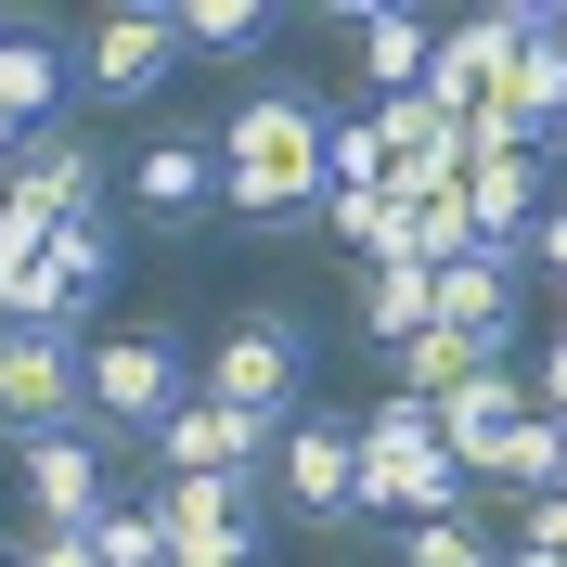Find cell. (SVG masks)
I'll list each match as a JSON object with an SVG mask.
<instances>
[{"label":"cell","mask_w":567,"mask_h":567,"mask_svg":"<svg viewBox=\"0 0 567 567\" xmlns=\"http://www.w3.org/2000/svg\"><path fill=\"white\" fill-rule=\"evenodd\" d=\"M322 130H336V104H322V78H246L233 91V116H219V207H233V233H310L322 219Z\"/></svg>","instance_id":"6da1fadb"},{"label":"cell","mask_w":567,"mask_h":567,"mask_svg":"<svg viewBox=\"0 0 567 567\" xmlns=\"http://www.w3.org/2000/svg\"><path fill=\"white\" fill-rule=\"evenodd\" d=\"M361 439V529H413V516H452V503H477L452 477V452H439V413L425 400H374V413H349Z\"/></svg>","instance_id":"7a4b0ae2"},{"label":"cell","mask_w":567,"mask_h":567,"mask_svg":"<svg viewBox=\"0 0 567 567\" xmlns=\"http://www.w3.org/2000/svg\"><path fill=\"white\" fill-rule=\"evenodd\" d=\"M194 400H219V413H246V425H284L297 400H310V322L284 310H233L219 322V349H207V374H194Z\"/></svg>","instance_id":"3957f363"},{"label":"cell","mask_w":567,"mask_h":567,"mask_svg":"<svg viewBox=\"0 0 567 567\" xmlns=\"http://www.w3.org/2000/svg\"><path fill=\"white\" fill-rule=\"evenodd\" d=\"M78 400H91V439L142 452V439L194 400V361H181V336H91V349H78Z\"/></svg>","instance_id":"277c9868"},{"label":"cell","mask_w":567,"mask_h":567,"mask_svg":"<svg viewBox=\"0 0 567 567\" xmlns=\"http://www.w3.org/2000/svg\"><path fill=\"white\" fill-rule=\"evenodd\" d=\"M271 503L297 516V529H361V439L349 413H322V400H297V413L271 425Z\"/></svg>","instance_id":"5b68a950"},{"label":"cell","mask_w":567,"mask_h":567,"mask_svg":"<svg viewBox=\"0 0 567 567\" xmlns=\"http://www.w3.org/2000/svg\"><path fill=\"white\" fill-rule=\"evenodd\" d=\"M181 78V39H168V0H116V13H91L78 27V104H104V116H130V104H155Z\"/></svg>","instance_id":"8992f818"},{"label":"cell","mask_w":567,"mask_h":567,"mask_svg":"<svg viewBox=\"0 0 567 567\" xmlns=\"http://www.w3.org/2000/svg\"><path fill=\"white\" fill-rule=\"evenodd\" d=\"M542 27H555L542 0H491V13H452V27L425 39V78H413V91H425L439 116H477V104H491V78L516 65Z\"/></svg>","instance_id":"52a82bcc"},{"label":"cell","mask_w":567,"mask_h":567,"mask_svg":"<svg viewBox=\"0 0 567 567\" xmlns=\"http://www.w3.org/2000/svg\"><path fill=\"white\" fill-rule=\"evenodd\" d=\"M0 207H13V219H39V233H65V219L116 207V155H104L91 130H65V116H52L39 142H13V168H0Z\"/></svg>","instance_id":"ba28073f"},{"label":"cell","mask_w":567,"mask_h":567,"mask_svg":"<svg viewBox=\"0 0 567 567\" xmlns=\"http://www.w3.org/2000/svg\"><path fill=\"white\" fill-rule=\"evenodd\" d=\"M516 439H529V361H491L477 388L439 400V452H452V477L477 503H503V464H516Z\"/></svg>","instance_id":"9c48e42d"},{"label":"cell","mask_w":567,"mask_h":567,"mask_svg":"<svg viewBox=\"0 0 567 567\" xmlns=\"http://www.w3.org/2000/svg\"><path fill=\"white\" fill-rule=\"evenodd\" d=\"M65 91H78V27H52V13H0V168H13V142L52 130Z\"/></svg>","instance_id":"30bf717a"},{"label":"cell","mask_w":567,"mask_h":567,"mask_svg":"<svg viewBox=\"0 0 567 567\" xmlns=\"http://www.w3.org/2000/svg\"><path fill=\"white\" fill-rule=\"evenodd\" d=\"M116 181H130V219H142V233H168V246L219 219V142H207V130H155Z\"/></svg>","instance_id":"8fae6325"},{"label":"cell","mask_w":567,"mask_h":567,"mask_svg":"<svg viewBox=\"0 0 567 567\" xmlns=\"http://www.w3.org/2000/svg\"><path fill=\"white\" fill-rule=\"evenodd\" d=\"M425 322L464 336V349H491V361H516L529 349V271L516 258H452V271H425Z\"/></svg>","instance_id":"7c38bea8"},{"label":"cell","mask_w":567,"mask_h":567,"mask_svg":"<svg viewBox=\"0 0 567 567\" xmlns=\"http://www.w3.org/2000/svg\"><path fill=\"white\" fill-rule=\"evenodd\" d=\"M78 349H91V336H0V439H13V452L91 425V400H78Z\"/></svg>","instance_id":"4fadbf2b"},{"label":"cell","mask_w":567,"mask_h":567,"mask_svg":"<svg viewBox=\"0 0 567 567\" xmlns=\"http://www.w3.org/2000/svg\"><path fill=\"white\" fill-rule=\"evenodd\" d=\"M27 529H91L116 503V439H91V425H65V439H27Z\"/></svg>","instance_id":"5bb4252c"},{"label":"cell","mask_w":567,"mask_h":567,"mask_svg":"<svg viewBox=\"0 0 567 567\" xmlns=\"http://www.w3.org/2000/svg\"><path fill=\"white\" fill-rule=\"evenodd\" d=\"M425 39H439V13H413V0H361V27H349V78H336V116L400 104V91L425 78Z\"/></svg>","instance_id":"9a60e30c"},{"label":"cell","mask_w":567,"mask_h":567,"mask_svg":"<svg viewBox=\"0 0 567 567\" xmlns=\"http://www.w3.org/2000/svg\"><path fill=\"white\" fill-rule=\"evenodd\" d=\"M142 464H155V477H258V464H271V425L219 413V400H181V413L142 439Z\"/></svg>","instance_id":"2e32d148"},{"label":"cell","mask_w":567,"mask_h":567,"mask_svg":"<svg viewBox=\"0 0 567 567\" xmlns=\"http://www.w3.org/2000/svg\"><path fill=\"white\" fill-rule=\"evenodd\" d=\"M542 181H555V155H464V233H477V258H516L542 233Z\"/></svg>","instance_id":"e0dca14e"},{"label":"cell","mask_w":567,"mask_h":567,"mask_svg":"<svg viewBox=\"0 0 567 567\" xmlns=\"http://www.w3.org/2000/svg\"><path fill=\"white\" fill-rule=\"evenodd\" d=\"M349 336H361L374 361H400V349L425 336V271H413V258H374V271H349Z\"/></svg>","instance_id":"ac0fdd59"},{"label":"cell","mask_w":567,"mask_h":567,"mask_svg":"<svg viewBox=\"0 0 567 567\" xmlns=\"http://www.w3.org/2000/svg\"><path fill=\"white\" fill-rule=\"evenodd\" d=\"M400 567H503V529H491V503L413 516V529H400Z\"/></svg>","instance_id":"d6986e66"},{"label":"cell","mask_w":567,"mask_h":567,"mask_svg":"<svg viewBox=\"0 0 567 567\" xmlns=\"http://www.w3.org/2000/svg\"><path fill=\"white\" fill-rule=\"evenodd\" d=\"M477 374H491V349H464V336H439V322H425L413 349L388 361V388H400V400H425V413H439L452 388H477Z\"/></svg>","instance_id":"ffe728a7"},{"label":"cell","mask_w":567,"mask_h":567,"mask_svg":"<svg viewBox=\"0 0 567 567\" xmlns=\"http://www.w3.org/2000/svg\"><path fill=\"white\" fill-rule=\"evenodd\" d=\"M168 39L181 52H258L271 39V0H168Z\"/></svg>","instance_id":"44dd1931"},{"label":"cell","mask_w":567,"mask_h":567,"mask_svg":"<svg viewBox=\"0 0 567 567\" xmlns=\"http://www.w3.org/2000/svg\"><path fill=\"white\" fill-rule=\"evenodd\" d=\"M310 233H336V246L374 271V258H400V194H388V181H374V194H322V219H310Z\"/></svg>","instance_id":"7402d4cb"},{"label":"cell","mask_w":567,"mask_h":567,"mask_svg":"<svg viewBox=\"0 0 567 567\" xmlns=\"http://www.w3.org/2000/svg\"><path fill=\"white\" fill-rule=\"evenodd\" d=\"M78 542H91V567H168V529H155V503H142V491H116Z\"/></svg>","instance_id":"603a6c76"},{"label":"cell","mask_w":567,"mask_h":567,"mask_svg":"<svg viewBox=\"0 0 567 567\" xmlns=\"http://www.w3.org/2000/svg\"><path fill=\"white\" fill-rule=\"evenodd\" d=\"M388 181V142H374V116H336L322 130V194H374Z\"/></svg>","instance_id":"cb8c5ba5"},{"label":"cell","mask_w":567,"mask_h":567,"mask_svg":"<svg viewBox=\"0 0 567 567\" xmlns=\"http://www.w3.org/2000/svg\"><path fill=\"white\" fill-rule=\"evenodd\" d=\"M516 271H529V284H555V297H567V194L542 207V233L516 246Z\"/></svg>","instance_id":"d4e9b609"},{"label":"cell","mask_w":567,"mask_h":567,"mask_svg":"<svg viewBox=\"0 0 567 567\" xmlns=\"http://www.w3.org/2000/svg\"><path fill=\"white\" fill-rule=\"evenodd\" d=\"M516 542H529V555H567V491H542V503H516Z\"/></svg>","instance_id":"484cf974"},{"label":"cell","mask_w":567,"mask_h":567,"mask_svg":"<svg viewBox=\"0 0 567 567\" xmlns=\"http://www.w3.org/2000/svg\"><path fill=\"white\" fill-rule=\"evenodd\" d=\"M13 567H91V542H78V529H27V542H13Z\"/></svg>","instance_id":"4316f807"},{"label":"cell","mask_w":567,"mask_h":567,"mask_svg":"<svg viewBox=\"0 0 567 567\" xmlns=\"http://www.w3.org/2000/svg\"><path fill=\"white\" fill-rule=\"evenodd\" d=\"M503 567H567V555H529V542H503Z\"/></svg>","instance_id":"83f0119b"},{"label":"cell","mask_w":567,"mask_h":567,"mask_svg":"<svg viewBox=\"0 0 567 567\" xmlns=\"http://www.w3.org/2000/svg\"><path fill=\"white\" fill-rule=\"evenodd\" d=\"M555 52H567V13H555Z\"/></svg>","instance_id":"f1b7e54d"},{"label":"cell","mask_w":567,"mask_h":567,"mask_svg":"<svg viewBox=\"0 0 567 567\" xmlns=\"http://www.w3.org/2000/svg\"><path fill=\"white\" fill-rule=\"evenodd\" d=\"M555 155H567V130H555Z\"/></svg>","instance_id":"f546056e"},{"label":"cell","mask_w":567,"mask_h":567,"mask_svg":"<svg viewBox=\"0 0 567 567\" xmlns=\"http://www.w3.org/2000/svg\"><path fill=\"white\" fill-rule=\"evenodd\" d=\"M0 567H13V555H0Z\"/></svg>","instance_id":"4dcf8cb0"}]
</instances>
